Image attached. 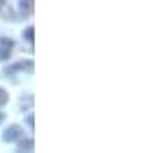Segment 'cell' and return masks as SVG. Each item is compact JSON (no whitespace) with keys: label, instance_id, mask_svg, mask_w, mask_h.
I'll list each match as a JSON object with an SVG mask.
<instances>
[{"label":"cell","instance_id":"6da1fadb","mask_svg":"<svg viewBox=\"0 0 160 153\" xmlns=\"http://www.w3.org/2000/svg\"><path fill=\"white\" fill-rule=\"evenodd\" d=\"M32 9L30 2H21V0H16V2H7L2 5L0 2V12H2V16H7V19H19V16H26Z\"/></svg>","mask_w":160,"mask_h":153},{"label":"cell","instance_id":"7a4b0ae2","mask_svg":"<svg viewBox=\"0 0 160 153\" xmlns=\"http://www.w3.org/2000/svg\"><path fill=\"white\" fill-rule=\"evenodd\" d=\"M19 137H21V128H19V125H9V128L5 130V135H2L5 141H14V139H19Z\"/></svg>","mask_w":160,"mask_h":153},{"label":"cell","instance_id":"3957f363","mask_svg":"<svg viewBox=\"0 0 160 153\" xmlns=\"http://www.w3.org/2000/svg\"><path fill=\"white\" fill-rule=\"evenodd\" d=\"M9 53H12V40H0V61H5Z\"/></svg>","mask_w":160,"mask_h":153},{"label":"cell","instance_id":"277c9868","mask_svg":"<svg viewBox=\"0 0 160 153\" xmlns=\"http://www.w3.org/2000/svg\"><path fill=\"white\" fill-rule=\"evenodd\" d=\"M32 151V141L28 139V141H21V153H30Z\"/></svg>","mask_w":160,"mask_h":153},{"label":"cell","instance_id":"5b68a950","mask_svg":"<svg viewBox=\"0 0 160 153\" xmlns=\"http://www.w3.org/2000/svg\"><path fill=\"white\" fill-rule=\"evenodd\" d=\"M2 105H7V93L0 88V107H2Z\"/></svg>","mask_w":160,"mask_h":153},{"label":"cell","instance_id":"8992f818","mask_svg":"<svg viewBox=\"0 0 160 153\" xmlns=\"http://www.w3.org/2000/svg\"><path fill=\"white\" fill-rule=\"evenodd\" d=\"M0 121H2V114H0Z\"/></svg>","mask_w":160,"mask_h":153}]
</instances>
